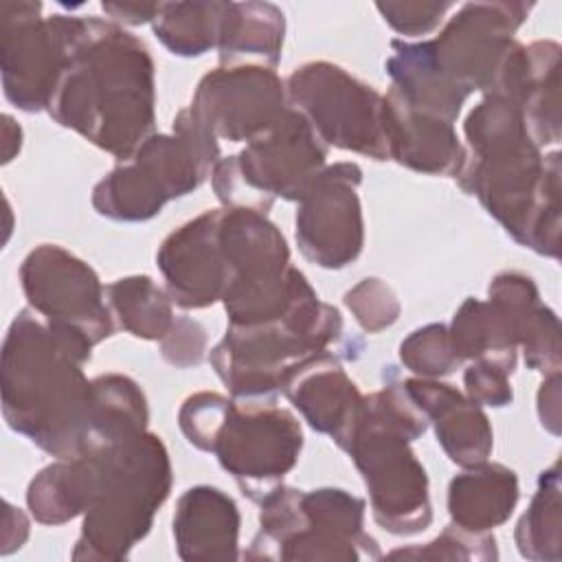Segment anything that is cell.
Instances as JSON below:
<instances>
[{"label":"cell","instance_id":"1","mask_svg":"<svg viewBox=\"0 0 562 562\" xmlns=\"http://www.w3.org/2000/svg\"><path fill=\"white\" fill-rule=\"evenodd\" d=\"M154 103L147 46L110 20L75 15L48 114L123 162L154 134Z\"/></svg>","mask_w":562,"mask_h":562},{"label":"cell","instance_id":"2","mask_svg":"<svg viewBox=\"0 0 562 562\" xmlns=\"http://www.w3.org/2000/svg\"><path fill=\"white\" fill-rule=\"evenodd\" d=\"M92 345L22 310L2 345V415L57 459H75L94 448V386L83 375Z\"/></svg>","mask_w":562,"mask_h":562},{"label":"cell","instance_id":"3","mask_svg":"<svg viewBox=\"0 0 562 562\" xmlns=\"http://www.w3.org/2000/svg\"><path fill=\"white\" fill-rule=\"evenodd\" d=\"M468 149L459 187L522 246L560 255V154H540L520 110L501 94L485 99L463 125Z\"/></svg>","mask_w":562,"mask_h":562},{"label":"cell","instance_id":"4","mask_svg":"<svg viewBox=\"0 0 562 562\" xmlns=\"http://www.w3.org/2000/svg\"><path fill=\"white\" fill-rule=\"evenodd\" d=\"M59 472L72 512L83 514L72 560L127 558L171 490L169 452L147 430L59 459Z\"/></svg>","mask_w":562,"mask_h":562},{"label":"cell","instance_id":"5","mask_svg":"<svg viewBox=\"0 0 562 562\" xmlns=\"http://www.w3.org/2000/svg\"><path fill=\"white\" fill-rule=\"evenodd\" d=\"M428 424L404 382H386L362 397L345 448L364 479L375 522L395 536L419 533L432 522L428 476L411 450Z\"/></svg>","mask_w":562,"mask_h":562},{"label":"cell","instance_id":"6","mask_svg":"<svg viewBox=\"0 0 562 562\" xmlns=\"http://www.w3.org/2000/svg\"><path fill=\"white\" fill-rule=\"evenodd\" d=\"M217 162V138L184 108L173 119L171 134H151L97 182L92 206L116 222L151 220L169 200L195 191Z\"/></svg>","mask_w":562,"mask_h":562},{"label":"cell","instance_id":"7","mask_svg":"<svg viewBox=\"0 0 562 562\" xmlns=\"http://www.w3.org/2000/svg\"><path fill=\"white\" fill-rule=\"evenodd\" d=\"M364 498L338 487L296 490L283 483L261 501L259 533L248 560H378L364 533Z\"/></svg>","mask_w":562,"mask_h":562},{"label":"cell","instance_id":"8","mask_svg":"<svg viewBox=\"0 0 562 562\" xmlns=\"http://www.w3.org/2000/svg\"><path fill=\"white\" fill-rule=\"evenodd\" d=\"M340 334V312L310 290L279 321L228 325L209 360L235 397L257 400L277 393L290 367L327 351Z\"/></svg>","mask_w":562,"mask_h":562},{"label":"cell","instance_id":"9","mask_svg":"<svg viewBox=\"0 0 562 562\" xmlns=\"http://www.w3.org/2000/svg\"><path fill=\"white\" fill-rule=\"evenodd\" d=\"M290 105L329 147L389 160L384 97L329 61L299 66L285 81Z\"/></svg>","mask_w":562,"mask_h":562},{"label":"cell","instance_id":"10","mask_svg":"<svg viewBox=\"0 0 562 562\" xmlns=\"http://www.w3.org/2000/svg\"><path fill=\"white\" fill-rule=\"evenodd\" d=\"M301 448L303 430L288 408L274 402L239 406L231 400L209 452L250 501L261 503L296 465Z\"/></svg>","mask_w":562,"mask_h":562},{"label":"cell","instance_id":"11","mask_svg":"<svg viewBox=\"0 0 562 562\" xmlns=\"http://www.w3.org/2000/svg\"><path fill=\"white\" fill-rule=\"evenodd\" d=\"M40 13V2H0L2 88L24 112L48 108L68 59L75 22V15Z\"/></svg>","mask_w":562,"mask_h":562},{"label":"cell","instance_id":"12","mask_svg":"<svg viewBox=\"0 0 562 562\" xmlns=\"http://www.w3.org/2000/svg\"><path fill=\"white\" fill-rule=\"evenodd\" d=\"M20 281L29 307L48 325L75 331L92 347L112 336L114 312L105 303V285L66 248L55 244L33 248L20 266Z\"/></svg>","mask_w":562,"mask_h":562},{"label":"cell","instance_id":"13","mask_svg":"<svg viewBox=\"0 0 562 562\" xmlns=\"http://www.w3.org/2000/svg\"><path fill=\"white\" fill-rule=\"evenodd\" d=\"M529 9L525 2H468L435 40L422 42L424 50L435 70L468 97L474 90L490 94Z\"/></svg>","mask_w":562,"mask_h":562},{"label":"cell","instance_id":"14","mask_svg":"<svg viewBox=\"0 0 562 562\" xmlns=\"http://www.w3.org/2000/svg\"><path fill=\"white\" fill-rule=\"evenodd\" d=\"M189 110L215 138L248 145L283 121L290 101L272 68L220 66L200 79Z\"/></svg>","mask_w":562,"mask_h":562},{"label":"cell","instance_id":"15","mask_svg":"<svg viewBox=\"0 0 562 562\" xmlns=\"http://www.w3.org/2000/svg\"><path fill=\"white\" fill-rule=\"evenodd\" d=\"M356 162L327 165L299 200L296 244L312 263L340 270L358 259L364 244Z\"/></svg>","mask_w":562,"mask_h":562},{"label":"cell","instance_id":"16","mask_svg":"<svg viewBox=\"0 0 562 562\" xmlns=\"http://www.w3.org/2000/svg\"><path fill=\"white\" fill-rule=\"evenodd\" d=\"M325 160L327 145L292 105L279 125L237 154L239 173L252 191L270 200L281 195L294 202L327 167Z\"/></svg>","mask_w":562,"mask_h":562},{"label":"cell","instance_id":"17","mask_svg":"<svg viewBox=\"0 0 562 562\" xmlns=\"http://www.w3.org/2000/svg\"><path fill=\"white\" fill-rule=\"evenodd\" d=\"M171 303L202 310L224 299L228 266L220 244V209L204 211L167 235L156 252Z\"/></svg>","mask_w":562,"mask_h":562},{"label":"cell","instance_id":"18","mask_svg":"<svg viewBox=\"0 0 562 562\" xmlns=\"http://www.w3.org/2000/svg\"><path fill=\"white\" fill-rule=\"evenodd\" d=\"M490 94L509 99L522 114L531 140H560V46L538 40L529 46L514 42L507 50Z\"/></svg>","mask_w":562,"mask_h":562},{"label":"cell","instance_id":"19","mask_svg":"<svg viewBox=\"0 0 562 562\" xmlns=\"http://www.w3.org/2000/svg\"><path fill=\"white\" fill-rule=\"evenodd\" d=\"M279 391L285 393L314 430L329 435L338 448H347L364 395L334 353L321 351L290 367L281 378Z\"/></svg>","mask_w":562,"mask_h":562},{"label":"cell","instance_id":"20","mask_svg":"<svg viewBox=\"0 0 562 562\" xmlns=\"http://www.w3.org/2000/svg\"><path fill=\"white\" fill-rule=\"evenodd\" d=\"M404 386L432 422L437 441L452 463L470 468L490 459L494 432L479 404L437 378H411Z\"/></svg>","mask_w":562,"mask_h":562},{"label":"cell","instance_id":"21","mask_svg":"<svg viewBox=\"0 0 562 562\" xmlns=\"http://www.w3.org/2000/svg\"><path fill=\"white\" fill-rule=\"evenodd\" d=\"M384 127L389 158L400 165L413 171L452 178L463 169L465 147L454 125L408 108L391 90L384 94Z\"/></svg>","mask_w":562,"mask_h":562},{"label":"cell","instance_id":"22","mask_svg":"<svg viewBox=\"0 0 562 562\" xmlns=\"http://www.w3.org/2000/svg\"><path fill=\"white\" fill-rule=\"evenodd\" d=\"M239 512L217 487L187 490L173 514V540L182 560H237Z\"/></svg>","mask_w":562,"mask_h":562},{"label":"cell","instance_id":"23","mask_svg":"<svg viewBox=\"0 0 562 562\" xmlns=\"http://www.w3.org/2000/svg\"><path fill=\"white\" fill-rule=\"evenodd\" d=\"M518 503L516 472L503 463H476L457 474L448 485L452 525L483 533L503 525Z\"/></svg>","mask_w":562,"mask_h":562},{"label":"cell","instance_id":"24","mask_svg":"<svg viewBox=\"0 0 562 562\" xmlns=\"http://www.w3.org/2000/svg\"><path fill=\"white\" fill-rule=\"evenodd\" d=\"M283 11L270 2H228L217 40L220 66L277 68L283 48Z\"/></svg>","mask_w":562,"mask_h":562},{"label":"cell","instance_id":"25","mask_svg":"<svg viewBox=\"0 0 562 562\" xmlns=\"http://www.w3.org/2000/svg\"><path fill=\"white\" fill-rule=\"evenodd\" d=\"M105 299L119 325L136 338L162 340L176 323L167 290L158 288L147 274L125 277L105 285Z\"/></svg>","mask_w":562,"mask_h":562},{"label":"cell","instance_id":"26","mask_svg":"<svg viewBox=\"0 0 562 562\" xmlns=\"http://www.w3.org/2000/svg\"><path fill=\"white\" fill-rule=\"evenodd\" d=\"M228 2H160L151 20L156 37L180 57H200L217 46Z\"/></svg>","mask_w":562,"mask_h":562},{"label":"cell","instance_id":"27","mask_svg":"<svg viewBox=\"0 0 562 562\" xmlns=\"http://www.w3.org/2000/svg\"><path fill=\"white\" fill-rule=\"evenodd\" d=\"M94 386V448L119 437L147 430L149 408L140 386L121 373L92 380Z\"/></svg>","mask_w":562,"mask_h":562},{"label":"cell","instance_id":"28","mask_svg":"<svg viewBox=\"0 0 562 562\" xmlns=\"http://www.w3.org/2000/svg\"><path fill=\"white\" fill-rule=\"evenodd\" d=\"M516 544L522 558L560 560V465L558 461L538 479L529 509L516 527Z\"/></svg>","mask_w":562,"mask_h":562},{"label":"cell","instance_id":"29","mask_svg":"<svg viewBox=\"0 0 562 562\" xmlns=\"http://www.w3.org/2000/svg\"><path fill=\"white\" fill-rule=\"evenodd\" d=\"M400 360L419 378H441L461 364L450 345L448 327L441 323L419 327L404 338L400 345Z\"/></svg>","mask_w":562,"mask_h":562},{"label":"cell","instance_id":"30","mask_svg":"<svg viewBox=\"0 0 562 562\" xmlns=\"http://www.w3.org/2000/svg\"><path fill=\"white\" fill-rule=\"evenodd\" d=\"M389 558H413V560H496V540L492 533L465 531L457 525H448L435 540L424 547L395 549Z\"/></svg>","mask_w":562,"mask_h":562},{"label":"cell","instance_id":"31","mask_svg":"<svg viewBox=\"0 0 562 562\" xmlns=\"http://www.w3.org/2000/svg\"><path fill=\"white\" fill-rule=\"evenodd\" d=\"M345 305L356 316L358 325L369 331H382L391 327L400 316V301L395 292L382 279H362L345 294Z\"/></svg>","mask_w":562,"mask_h":562},{"label":"cell","instance_id":"32","mask_svg":"<svg viewBox=\"0 0 562 562\" xmlns=\"http://www.w3.org/2000/svg\"><path fill=\"white\" fill-rule=\"evenodd\" d=\"M228 406H231L228 397H224L220 393H211V391H202V393L187 397L178 413L180 430L184 432L187 441L191 446L209 452L211 443L226 417Z\"/></svg>","mask_w":562,"mask_h":562},{"label":"cell","instance_id":"33","mask_svg":"<svg viewBox=\"0 0 562 562\" xmlns=\"http://www.w3.org/2000/svg\"><path fill=\"white\" fill-rule=\"evenodd\" d=\"M375 9L382 13L384 22L393 26V31L419 37L435 31L446 11L452 9L450 2H378Z\"/></svg>","mask_w":562,"mask_h":562},{"label":"cell","instance_id":"34","mask_svg":"<svg viewBox=\"0 0 562 562\" xmlns=\"http://www.w3.org/2000/svg\"><path fill=\"white\" fill-rule=\"evenodd\" d=\"M211 182H213V191H215L217 200L226 209H252L259 213H268V209L274 202V200L252 191L244 182L239 167H237V156L220 158V162L215 165V169L211 173Z\"/></svg>","mask_w":562,"mask_h":562},{"label":"cell","instance_id":"35","mask_svg":"<svg viewBox=\"0 0 562 562\" xmlns=\"http://www.w3.org/2000/svg\"><path fill=\"white\" fill-rule=\"evenodd\" d=\"M509 375L496 364L474 360L463 373L465 395L479 406H507L514 400Z\"/></svg>","mask_w":562,"mask_h":562},{"label":"cell","instance_id":"36","mask_svg":"<svg viewBox=\"0 0 562 562\" xmlns=\"http://www.w3.org/2000/svg\"><path fill=\"white\" fill-rule=\"evenodd\" d=\"M162 358L180 369L202 362L206 351V329L187 316L176 318L171 331L160 340Z\"/></svg>","mask_w":562,"mask_h":562},{"label":"cell","instance_id":"37","mask_svg":"<svg viewBox=\"0 0 562 562\" xmlns=\"http://www.w3.org/2000/svg\"><path fill=\"white\" fill-rule=\"evenodd\" d=\"M160 2H101V9L123 24L151 22Z\"/></svg>","mask_w":562,"mask_h":562}]
</instances>
